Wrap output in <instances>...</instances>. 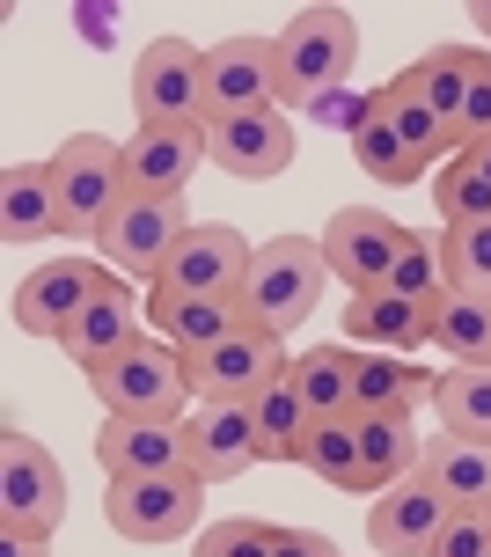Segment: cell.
<instances>
[{
    "instance_id": "1",
    "label": "cell",
    "mask_w": 491,
    "mask_h": 557,
    "mask_svg": "<svg viewBox=\"0 0 491 557\" xmlns=\"http://www.w3.org/2000/svg\"><path fill=\"white\" fill-rule=\"evenodd\" d=\"M279 45V111H316L330 103L359 59V23L353 8H300L294 23L272 37Z\"/></svg>"
},
{
    "instance_id": "2",
    "label": "cell",
    "mask_w": 491,
    "mask_h": 557,
    "mask_svg": "<svg viewBox=\"0 0 491 557\" xmlns=\"http://www.w3.org/2000/svg\"><path fill=\"white\" fill-rule=\"evenodd\" d=\"M323 278H330L323 235H272V243H257V264H249V278H243V315L286 337L316 315Z\"/></svg>"
},
{
    "instance_id": "3",
    "label": "cell",
    "mask_w": 491,
    "mask_h": 557,
    "mask_svg": "<svg viewBox=\"0 0 491 557\" xmlns=\"http://www.w3.org/2000/svg\"><path fill=\"white\" fill-rule=\"evenodd\" d=\"M96 404L103 418H155V425H184L198 404L192 389V352H176L169 337H139L118 367H103L96 382Z\"/></svg>"
},
{
    "instance_id": "4",
    "label": "cell",
    "mask_w": 491,
    "mask_h": 557,
    "mask_svg": "<svg viewBox=\"0 0 491 557\" xmlns=\"http://www.w3.org/2000/svg\"><path fill=\"white\" fill-rule=\"evenodd\" d=\"M103 521L125 535V543H147V550L184 543V535H198V521H206V484H198L192 470L110 476L103 484Z\"/></svg>"
},
{
    "instance_id": "5",
    "label": "cell",
    "mask_w": 491,
    "mask_h": 557,
    "mask_svg": "<svg viewBox=\"0 0 491 557\" xmlns=\"http://www.w3.org/2000/svg\"><path fill=\"white\" fill-rule=\"evenodd\" d=\"M52 191H59V213H66V235H88L125 206V139H103V133H74L66 147H52Z\"/></svg>"
},
{
    "instance_id": "6",
    "label": "cell",
    "mask_w": 491,
    "mask_h": 557,
    "mask_svg": "<svg viewBox=\"0 0 491 557\" xmlns=\"http://www.w3.org/2000/svg\"><path fill=\"white\" fill-rule=\"evenodd\" d=\"M257 264V243L228 221H192V235L169 250V264L147 286L162 294H198V301H243V278Z\"/></svg>"
},
{
    "instance_id": "7",
    "label": "cell",
    "mask_w": 491,
    "mask_h": 557,
    "mask_svg": "<svg viewBox=\"0 0 491 557\" xmlns=\"http://www.w3.org/2000/svg\"><path fill=\"white\" fill-rule=\"evenodd\" d=\"M133 111L139 125H206V52L192 37H147L133 59Z\"/></svg>"
},
{
    "instance_id": "8",
    "label": "cell",
    "mask_w": 491,
    "mask_h": 557,
    "mask_svg": "<svg viewBox=\"0 0 491 557\" xmlns=\"http://www.w3.org/2000/svg\"><path fill=\"white\" fill-rule=\"evenodd\" d=\"M0 521H15L29 535H52L66 521V470L52 462L45 441H29L23 425L0 433Z\"/></svg>"
},
{
    "instance_id": "9",
    "label": "cell",
    "mask_w": 491,
    "mask_h": 557,
    "mask_svg": "<svg viewBox=\"0 0 491 557\" xmlns=\"http://www.w3.org/2000/svg\"><path fill=\"white\" fill-rule=\"evenodd\" d=\"M184 235H192V206H184V198H125V206L96 227V264L155 278Z\"/></svg>"
},
{
    "instance_id": "10",
    "label": "cell",
    "mask_w": 491,
    "mask_h": 557,
    "mask_svg": "<svg viewBox=\"0 0 491 557\" xmlns=\"http://www.w3.org/2000/svg\"><path fill=\"white\" fill-rule=\"evenodd\" d=\"M243 111H279V45L235 29V37L206 45V125Z\"/></svg>"
},
{
    "instance_id": "11",
    "label": "cell",
    "mask_w": 491,
    "mask_h": 557,
    "mask_svg": "<svg viewBox=\"0 0 491 557\" xmlns=\"http://www.w3.org/2000/svg\"><path fill=\"white\" fill-rule=\"evenodd\" d=\"M110 264H88V257H59V264H29V278L15 286V331L23 337H66L74 315H82L96 294H103Z\"/></svg>"
},
{
    "instance_id": "12",
    "label": "cell",
    "mask_w": 491,
    "mask_h": 557,
    "mask_svg": "<svg viewBox=\"0 0 491 557\" xmlns=\"http://www.w3.org/2000/svg\"><path fill=\"white\" fill-rule=\"evenodd\" d=\"M294 125L286 111H243V117H213L206 125V162L235 184H272L294 169Z\"/></svg>"
},
{
    "instance_id": "13",
    "label": "cell",
    "mask_w": 491,
    "mask_h": 557,
    "mask_svg": "<svg viewBox=\"0 0 491 557\" xmlns=\"http://www.w3.org/2000/svg\"><path fill=\"white\" fill-rule=\"evenodd\" d=\"M404 250V221H389L382 206H337L323 221V257L330 278H345L353 294H375L389 286V264Z\"/></svg>"
},
{
    "instance_id": "14",
    "label": "cell",
    "mask_w": 491,
    "mask_h": 557,
    "mask_svg": "<svg viewBox=\"0 0 491 557\" xmlns=\"http://www.w3.org/2000/svg\"><path fill=\"white\" fill-rule=\"evenodd\" d=\"M286 337L279 331H265V323H243L235 337H220V345H206V352H192V389H198V404L206 396H257L265 382H279L286 374Z\"/></svg>"
},
{
    "instance_id": "15",
    "label": "cell",
    "mask_w": 491,
    "mask_h": 557,
    "mask_svg": "<svg viewBox=\"0 0 491 557\" xmlns=\"http://www.w3.org/2000/svg\"><path fill=\"white\" fill-rule=\"evenodd\" d=\"M184 441H192V476L198 484H235L243 470L265 462L243 396H206V404L184 418Z\"/></svg>"
},
{
    "instance_id": "16",
    "label": "cell",
    "mask_w": 491,
    "mask_h": 557,
    "mask_svg": "<svg viewBox=\"0 0 491 557\" xmlns=\"http://www.w3.org/2000/svg\"><path fill=\"white\" fill-rule=\"evenodd\" d=\"M139 337H147V331H139V294H133V286H125L118 272H110V278H103V294H96V301L74 315V331L59 337V352L82 367L88 382H96L103 367H118L125 352H133Z\"/></svg>"
},
{
    "instance_id": "17",
    "label": "cell",
    "mask_w": 491,
    "mask_h": 557,
    "mask_svg": "<svg viewBox=\"0 0 491 557\" xmlns=\"http://www.w3.org/2000/svg\"><path fill=\"white\" fill-rule=\"evenodd\" d=\"M206 162V125H139L125 139V191L133 198H184Z\"/></svg>"
},
{
    "instance_id": "18",
    "label": "cell",
    "mask_w": 491,
    "mask_h": 557,
    "mask_svg": "<svg viewBox=\"0 0 491 557\" xmlns=\"http://www.w3.org/2000/svg\"><path fill=\"white\" fill-rule=\"evenodd\" d=\"M447 513L455 506L440 499L426 476H404V484H389L382 499L367 506V550L375 557H426Z\"/></svg>"
},
{
    "instance_id": "19",
    "label": "cell",
    "mask_w": 491,
    "mask_h": 557,
    "mask_svg": "<svg viewBox=\"0 0 491 557\" xmlns=\"http://www.w3.org/2000/svg\"><path fill=\"white\" fill-rule=\"evenodd\" d=\"M96 462H103V476H169V470H192V441H184V425L103 418L96 425Z\"/></svg>"
},
{
    "instance_id": "20",
    "label": "cell",
    "mask_w": 491,
    "mask_h": 557,
    "mask_svg": "<svg viewBox=\"0 0 491 557\" xmlns=\"http://www.w3.org/2000/svg\"><path fill=\"white\" fill-rule=\"evenodd\" d=\"M59 235H66V213H59L52 169L8 162L0 169V243L8 250H37V243H59Z\"/></svg>"
},
{
    "instance_id": "21",
    "label": "cell",
    "mask_w": 491,
    "mask_h": 557,
    "mask_svg": "<svg viewBox=\"0 0 491 557\" xmlns=\"http://www.w3.org/2000/svg\"><path fill=\"white\" fill-rule=\"evenodd\" d=\"M345 345H359V352H418V345H433V308L404 301L389 286L353 294L345 301Z\"/></svg>"
},
{
    "instance_id": "22",
    "label": "cell",
    "mask_w": 491,
    "mask_h": 557,
    "mask_svg": "<svg viewBox=\"0 0 491 557\" xmlns=\"http://www.w3.org/2000/svg\"><path fill=\"white\" fill-rule=\"evenodd\" d=\"M440 374L410 367L404 352H359V389H353V418H418L433 404Z\"/></svg>"
},
{
    "instance_id": "23",
    "label": "cell",
    "mask_w": 491,
    "mask_h": 557,
    "mask_svg": "<svg viewBox=\"0 0 491 557\" xmlns=\"http://www.w3.org/2000/svg\"><path fill=\"white\" fill-rule=\"evenodd\" d=\"M147 323L155 337H169L176 352H206L220 337H235L249 323L243 301H198V294H162V286H147Z\"/></svg>"
},
{
    "instance_id": "24",
    "label": "cell",
    "mask_w": 491,
    "mask_h": 557,
    "mask_svg": "<svg viewBox=\"0 0 491 557\" xmlns=\"http://www.w3.org/2000/svg\"><path fill=\"white\" fill-rule=\"evenodd\" d=\"M286 374H294V389H300V404H308L316 425H323V418H353L359 345H308V352L286 360Z\"/></svg>"
},
{
    "instance_id": "25",
    "label": "cell",
    "mask_w": 491,
    "mask_h": 557,
    "mask_svg": "<svg viewBox=\"0 0 491 557\" xmlns=\"http://www.w3.org/2000/svg\"><path fill=\"white\" fill-rule=\"evenodd\" d=\"M418 462H426V441L410 433V418H359V499H382L389 484L418 476Z\"/></svg>"
},
{
    "instance_id": "26",
    "label": "cell",
    "mask_w": 491,
    "mask_h": 557,
    "mask_svg": "<svg viewBox=\"0 0 491 557\" xmlns=\"http://www.w3.org/2000/svg\"><path fill=\"white\" fill-rule=\"evenodd\" d=\"M249 425H257V455H265V462H308L316 418L300 404L294 374H279V382H265V389L249 396Z\"/></svg>"
},
{
    "instance_id": "27",
    "label": "cell",
    "mask_w": 491,
    "mask_h": 557,
    "mask_svg": "<svg viewBox=\"0 0 491 557\" xmlns=\"http://www.w3.org/2000/svg\"><path fill=\"white\" fill-rule=\"evenodd\" d=\"M418 476H426L447 506H491V447L484 441H455V433L426 441Z\"/></svg>"
},
{
    "instance_id": "28",
    "label": "cell",
    "mask_w": 491,
    "mask_h": 557,
    "mask_svg": "<svg viewBox=\"0 0 491 557\" xmlns=\"http://www.w3.org/2000/svg\"><path fill=\"white\" fill-rule=\"evenodd\" d=\"M477 59H484V45H433L418 66H404L410 82H418V96H426V111L447 125V139H455V125H463L469 82H477Z\"/></svg>"
},
{
    "instance_id": "29",
    "label": "cell",
    "mask_w": 491,
    "mask_h": 557,
    "mask_svg": "<svg viewBox=\"0 0 491 557\" xmlns=\"http://www.w3.org/2000/svg\"><path fill=\"white\" fill-rule=\"evenodd\" d=\"M353 162H359V176H375L382 191H404V184H418L426 176V162L404 147V133L382 117V96L367 103V117L353 125Z\"/></svg>"
},
{
    "instance_id": "30",
    "label": "cell",
    "mask_w": 491,
    "mask_h": 557,
    "mask_svg": "<svg viewBox=\"0 0 491 557\" xmlns=\"http://www.w3.org/2000/svg\"><path fill=\"white\" fill-rule=\"evenodd\" d=\"M389 294H404V301L433 308L440 294H455V278H447V235L440 227H404V250L389 264Z\"/></svg>"
},
{
    "instance_id": "31",
    "label": "cell",
    "mask_w": 491,
    "mask_h": 557,
    "mask_svg": "<svg viewBox=\"0 0 491 557\" xmlns=\"http://www.w3.org/2000/svg\"><path fill=\"white\" fill-rule=\"evenodd\" d=\"M433 345L455 367H491V301L484 294H440L433 301Z\"/></svg>"
},
{
    "instance_id": "32",
    "label": "cell",
    "mask_w": 491,
    "mask_h": 557,
    "mask_svg": "<svg viewBox=\"0 0 491 557\" xmlns=\"http://www.w3.org/2000/svg\"><path fill=\"white\" fill-rule=\"evenodd\" d=\"M433 411H440V433L491 447V367H447L433 389Z\"/></svg>"
},
{
    "instance_id": "33",
    "label": "cell",
    "mask_w": 491,
    "mask_h": 557,
    "mask_svg": "<svg viewBox=\"0 0 491 557\" xmlns=\"http://www.w3.org/2000/svg\"><path fill=\"white\" fill-rule=\"evenodd\" d=\"M382 117L396 125V133H404V147H410V154H418L426 169L455 154V139H447V125H440V117L426 111V96H418V82H410V74H396V82L382 88Z\"/></svg>"
},
{
    "instance_id": "34",
    "label": "cell",
    "mask_w": 491,
    "mask_h": 557,
    "mask_svg": "<svg viewBox=\"0 0 491 557\" xmlns=\"http://www.w3.org/2000/svg\"><path fill=\"white\" fill-rule=\"evenodd\" d=\"M300 470H316L323 484L353 492V476H359V418H323V425L308 433V462H300Z\"/></svg>"
},
{
    "instance_id": "35",
    "label": "cell",
    "mask_w": 491,
    "mask_h": 557,
    "mask_svg": "<svg viewBox=\"0 0 491 557\" xmlns=\"http://www.w3.org/2000/svg\"><path fill=\"white\" fill-rule=\"evenodd\" d=\"M447 235V278L455 294H484L491 301V221H455L440 227Z\"/></svg>"
},
{
    "instance_id": "36",
    "label": "cell",
    "mask_w": 491,
    "mask_h": 557,
    "mask_svg": "<svg viewBox=\"0 0 491 557\" xmlns=\"http://www.w3.org/2000/svg\"><path fill=\"white\" fill-rule=\"evenodd\" d=\"M455 221H491V184L477 176L469 154L440 162V227H455Z\"/></svg>"
},
{
    "instance_id": "37",
    "label": "cell",
    "mask_w": 491,
    "mask_h": 557,
    "mask_svg": "<svg viewBox=\"0 0 491 557\" xmlns=\"http://www.w3.org/2000/svg\"><path fill=\"white\" fill-rule=\"evenodd\" d=\"M279 521H257V513H228V521H206V535L192 543V557H272Z\"/></svg>"
},
{
    "instance_id": "38",
    "label": "cell",
    "mask_w": 491,
    "mask_h": 557,
    "mask_svg": "<svg viewBox=\"0 0 491 557\" xmlns=\"http://www.w3.org/2000/svg\"><path fill=\"white\" fill-rule=\"evenodd\" d=\"M426 557H491V506H455Z\"/></svg>"
},
{
    "instance_id": "39",
    "label": "cell",
    "mask_w": 491,
    "mask_h": 557,
    "mask_svg": "<svg viewBox=\"0 0 491 557\" xmlns=\"http://www.w3.org/2000/svg\"><path fill=\"white\" fill-rule=\"evenodd\" d=\"M484 139H491V52L477 59V82H469L463 125H455V154H463V147H484Z\"/></svg>"
},
{
    "instance_id": "40",
    "label": "cell",
    "mask_w": 491,
    "mask_h": 557,
    "mask_svg": "<svg viewBox=\"0 0 491 557\" xmlns=\"http://www.w3.org/2000/svg\"><path fill=\"white\" fill-rule=\"evenodd\" d=\"M272 557H337V543H330L323 529H279Z\"/></svg>"
},
{
    "instance_id": "41",
    "label": "cell",
    "mask_w": 491,
    "mask_h": 557,
    "mask_svg": "<svg viewBox=\"0 0 491 557\" xmlns=\"http://www.w3.org/2000/svg\"><path fill=\"white\" fill-rule=\"evenodd\" d=\"M45 550H52V535H29L15 521H0V557H45Z\"/></svg>"
},
{
    "instance_id": "42",
    "label": "cell",
    "mask_w": 491,
    "mask_h": 557,
    "mask_svg": "<svg viewBox=\"0 0 491 557\" xmlns=\"http://www.w3.org/2000/svg\"><path fill=\"white\" fill-rule=\"evenodd\" d=\"M463 154H469V162H477V176H484V184H491V139H484V147H463Z\"/></svg>"
},
{
    "instance_id": "43",
    "label": "cell",
    "mask_w": 491,
    "mask_h": 557,
    "mask_svg": "<svg viewBox=\"0 0 491 557\" xmlns=\"http://www.w3.org/2000/svg\"><path fill=\"white\" fill-rule=\"evenodd\" d=\"M469 15H477V29H491V8H469Z\"/></svg>"
}]
</instances>
